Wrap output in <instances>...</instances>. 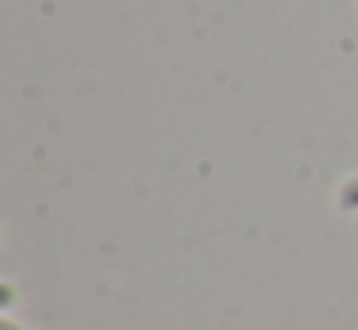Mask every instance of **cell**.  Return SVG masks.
Masks as SVG:
<instances>
[{"instance_id":"cell-1","label":"cell","mask_w":358,"mask_h":330,"mask_svg":"<svg viewBox=\"0 0 358 330\" xmlns=\"http://www.w3.org/2000/svg\"><path fill=\"white\" fill-rule=\"evenodd\" d=\"M339 207L343 211H358V177H350L339 192Z\"/></svg>"},{"instance_id":"cell-2","label":"cell","mask_w":358,"mask_h":330,"mask_svg":"<svg viewBox=\"0 0 358 330\" xmlns=\"http://www.w3.org/2000/svg\"><path fill=\"white\" fill-rule=\"evenodd\" d=\"M0 330H20V327H16V322H8V319H4V322H0Z\"/></svg>"}]
</instances>
